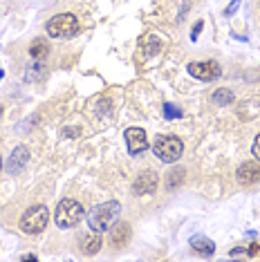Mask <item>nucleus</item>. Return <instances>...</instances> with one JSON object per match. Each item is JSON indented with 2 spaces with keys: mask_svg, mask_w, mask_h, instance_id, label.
I'll list each match as a JSON object with an SVG mask.
<instances>
[{
  "mask_svg": "<svg viewBox=\"0 0 260 262\" xmlns=\"http://www.w3.org/2000/svg\"><path fill=\"white\" fill-rule=\"evenodd\" d=\"M128 240H130V224L119 222L115 229H112V235H110L112 247H115V249H123L128 244Z\"/></svg>",
  "mask_w": 260,
  "mask_h": 262,
  "instance_id": "nucleus-11",
  "label": "nucleus"
},
{
  "mask_svg": "<svg viewBox=\"0 0 260 262\" xmlns=\"http://www.w3.org/2000/svg\"><path fill=\"white\" fill-rule=\"evenodd\" d=\"M247 253H249V255H253V253H258V244H251V247H249V249H247Z\"/></svg>",
  "mask_w": 260,
  "mask_h": 262,
  "instance_id": "nucleus-21",
  "label": "nucleus"
},
{
  "mask_svg": "<svg viewBox=\"0 0 260 262\" xmlns=\"http://www.w3.org/2000/svg\"><path fill=\"white\" fill-rule=\"evenodd\" d=\"M83 217H85L83 206H81L76 200H72V198L61 200L58 202V206H56V211H54V222H56V226H61V229L76 226Z\"/></svg>",
  "mask_w": 260,
  "mask_h": 262,
  "instance_id": "nucleus-2",
  "label": "nucleus"
},
{
  "mask_svg": "<svg viewBox=\"0 0 260 262\" xmlns=\"http://www.w3.org/2000/svg\"><path fill=\"white\" fill-rule=\"evenodd\" d=\"M123 139H126L130 155H141L144 150H148V139H146V133L141 128H128L123 133Z\"/></svg>",
  "mask_w": 260,
  "mask_h": 262,
  "instance_id": "nucleus-7",
  "label": "nucleus"
},
{
  "mask_svg": "<svg viewBox=\"0 0 260 262\" xmlns=\"http://www.w3.org/2000/svg\"><path fill=\"white\" fill-rule=\"evenodd\" d=\"M251 155L260 162V135L253 139V144H251Z\"/></svg>",
  "mask_w": 260,
  "mask_h": 262,
  "instance_id": "nucleus-18",
  "label": "nucleus"
},
{
  "mask_svg": "<svg viewBox=\"0 0 260 262\" xmlns=\"http://www.w3.org/2000/svg\"><path fill=\"white\" fill-rule=\"evenodd\" d=\"M144 47H146V54L153 56L162 50V40L155 38V36H148V38H144Z\"/></svg>",
  "mask_w": 260,
  "mask_h": 262,
  "instance_id": "nucleus-16",
  "label": "nucleus"
},
{
  "mask_svg": "<svg viewBox=\"0 0 260 262\" xmlns=\"http://www.w3.org/2000/svg\"><path fill=\"white\" fill-rule=\"evenodd\" d=\"M153 152L164 164H175L182 157V152H184V144L175 135H159L155 139V144H153Z\"/></svg>",
  "mask_w": 260,
  "mask_h": 262,
  "instance_id": "nucleus-3",
  "label": "nucleus"
},
{
  "mask_svg": "<svg viewBox=\"0 0 260 262\" xmlns=\"http://www.w3.org/2000/svg\"><path fill=\"white\" fill-rule=\"evenodd\" d=\"M191 247H193L198 253H202V255H213V253H215V244H213V240H209V237H204V235H195V237H191Z\"/></svg>",
  "mask_w": 260,
  "mask_h": 262,
  "instance_id": "nucleus-12",
  "label": "nucleus"
},
{
  "mask_svg": "<svg viewBox=\"0 0 260 262\" xmlns=\"http://www.w3.org/2000/svg\"><path fill=\"white\" fill-rule=\"evenodd\" d=\"M23 260H32V262H34V260H36V255H32V253H27V255H23Z\"/></svg>",
  "mask_w": 260,
  "mask_h": 262,
  "instance_id": "nucleus-22",
  "label": "nucleus"
},
{
  "mask_svg": "<svg viewBox=\"0 0 260 262\" xmlns=\"http://www.w3.org/2000/svg\"><path fill=\"white\" fill-rule=\"evenodd\" d=\"M211 101H213L215 105H229V103H233V92L220 88V90H215L211 94Z\"/></svg>",
  "mask_w": 260,
  "mask_h": 262,
  "instance_id": "nucleus-14",
  "label": "nucleus"
},
{
  "mask_svg": "<svg viewBox=\"0 0 260 262\" xmlns=\"http://www.w3.org/2000/svg\"><path fill=\"white\" fill-rule=\"evenodd\" d=\"M188 74L193 79L200 81H215L220 76V65L215 61H198V63H188Z\"/></svg>",
  "mask_w": 260,
  "mask_h": 262,
  "instance_id": "nucleus-6",
  "label": "nucleus"
},
{
  "mask_svg": "<svg viewBox=\"0 0 260 262\" xmlns=\"http://www.w3.org/2000/svg\"><path fill=\"white\" fill-rule=\"evenodd\" d=\"M50 222V211L40 204V206H32L25 211V215L20 217V231L27 235H38L40 231Z\"/></svg>",
  "mask_w": 260,
  "mask_h": 262,
  "instance_id": "nucleus-5",
  "label": "nucleus"
},
{
  "mask_svg": "<svg viewBox=\"0 0 260 262\" xmlns=\"http://www.w3.org/2000/svg\"><path fill=\"white\" fill-rule=\"evenodd\" d=\"M47 50H50V47H47L45 40H34L29 54H32V58H45L47 56Z\"/></svg>",
  "mask_w": 260,
  "mask_h": 262,
  "instance_id": "nucleus-15",
  "label": "nucleus"
},
{
  "mask_svg": "<svg viewBox=\"0 0 260 262\" xmlns=\"http://www.w3.org/2000/svg\"><path fill=\"white\" fill-rule=\"evenodd\" d=\"M238 7H240V0H233V3L229 5L227 9H224V16H227V18H229V16H233V11L238 9Z\"/></svg>",
  "mask_w": 260,
  "mask_h": 262,
  "instance_id": "nucleus-19",
  "label": "nucleus"
},
{
  "mask_svg": "<svg viewBox=\"0 0 260 262\" xmlns=\"http://www.w3.org/2000/svg\"><path fill=\"white\" fill-rule=\"evenodd\" d=\"M182 115H184L182 108H177L173 103H164V117H166V121H170V119H180Z\"/></svg>",
  "mask_w": 260,
  "mask_h": 262,
  "instance_id": "nucleus-17",
  "label": "nucleus"
},
{
  "mask_svg": "<svg viewBox=\"0 0 260 262\" xmlns=\"http://www.w3.org/2000/svg\"><path fill=\"white\" fill-rule=\"evenodd\" d=\"M81 247H83V253L85 255H92V253H97L99 249H101V237H99V233H92L90 235H83L81 237Z\"/></svg>",
  "mask_w": 260,
  "mask_h": 262,
  "instance_id": "nucleus-13",
  "label": "nucleus"
},
{
  "mask_svg": "<svg viewBox=\"0 0 260 262\" xmlns=\"http://www.w3.org/2000/svg\"><path fill=\"white\" fill-rule=\"evenodd\" d=\"M0 170H3V157H0Z\"/></svg>",
  "mask_w": 260,
  "mask_h": 262,
  "instance_id": "nucleus-23",
  "label": "nucleus"
},
{
  "mask_svg": "<svg viewBox=\"0 0 260 262\" xmlns=\"http://www.w3.org/2000/svg\"><path fill=\"white\" fill-rule=\"evenodd\" d=\"M119 213H121L119 202H103V204H97L88 213V226H90L94 233H105V231L112 229V224L119 220Z\"/></svg>",
  "mask_w": 260,
  "mask_h": 262,
  "instance_id": "nucleus-1",
  "label": "nucleus"
},
{
  "mask_svg": "<svg viewBox=\"0 0 260 262\" xmlns=\"http://www.w3.org/2000/svg\"><path fill=\"white\" fill-rule=\"evenodd\" d=\"M133 188H135V193L137 195H146V193H155L157 190V175L153 170H144L141 175L135 180L133 184Z\"/></svg>",
  "mask_w": 260,
  "mask_h": 262,
  "instance_id": "nucleus-9",
  "label": "nucleus"
},
{
  "mask_svg": "<svg viewBox=\"0 0 260 262\" xmlns=\"http://www.w3.org/2000/svg\"><path fill=\"white\" fill-rule=\"evenodd\" d=\"M0 115H3V105H0Z\"/></svg>",
  "mask_w": 260,
  "mask_h": 262,
  "instance_id": "nucleus-24",
  "label": "nucleus"
},
{
  "mask_svg": "<svg viewBox=\"0 0 260 262\" xmlns=\"http://www.w3.org/2000/svg\"><path fill=\"white\" fill-rule=\"evenodd\" d=\"M204 27V23L202 20H198L195 23V27H193V32H191V40H198V36H200V29Z\"/></svg>",
  "mask_w": 260,
  "mask_h": 262,
  "instance_id": "nucleus-20",
  "label": "nucleus"
},
{
  "mask_svg": "<svg viewBox=\"0 0 260 262\" xmlns=\"http://www.w3.org/2000/svg\"><path fill=\"white\" fill-rule=\"evenodd\" d=\"M238 182L245 184V186L258 184L260 182V166L256 162H245L238 168Z\"/></svg>",
  "mask_w": 260,
  "mask_h": 262,
  "instance_id": "nucleus-10",
  "label": "nucleus"
},
{
  "mask_svg": "<svg viewBox=\"0 0 260 262\" xmlns=\"http://www.w3.org/2000/svg\"><path fill=\"white\" fill-rule=\"evenodd\" d=\"M50 38H72L79 34V20L74 14H58L45 27Z\"/></svg>",
  "mask_w": 260,
  "mask_h": 262,
  "instance_id": "nucleus-4",
  "label": "nucleus"
},
{
  "mask_svg": "<svg viewBox=\"0 0 260 262\" xmlns=\"http://www.w3.org/2000/svg\"><path fill=\"white\" fill-rule=\"evenodd\" d=\"M27 159H29V148L18 146V148H14L11 157L7 159V164H5V168H7V172H11V175H16V172H20L23 168H25Z\"/></svg>",
  "mask_w": 260,
  "mask_h": 262,
  "instance_id": "nucleus-8",
  "label": "nucleus"
}]
</instances>
